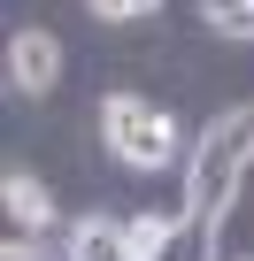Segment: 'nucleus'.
<instances>
[{
    "instance_id": "7",
    "label": "nucleus",
    "mask_w": 254,
    "mask_h": 261,
    "mask_svg": "<svg viewBox=\"0 0 254 261\" xmlns=\"http://www.w3.org/2000/svg\"><path fill=\"white\" fill-rule=\"evenodd\" d=\"M200 16H208L223 39H254V0H200Z\"/></svg>"
},
{
    "instance_id": "1",
    "label": "nucleus",
    "mask_w": 254,
    "mask_h": 261,
    "mask_svg": "<svg viewBox=\"0 0 254 261\" xmlns=\"http://www.w3.org/2000/svg\"><path fill=\"white\" fill-rule=\"evenodd\" d=\"M246 162H254V100L223 108V115L200 130V146H193V169H185V215H193L200 230H216V223L231 215Z\"/></svg>"
},
{
    "instance_id": "10",
    "label": "nucleus",
    "mask_w": 254,
    "mask_h": 261,
    "mask_svg": "<svg viewBox=\"0 0 254 261\" xmlns=\"http://www.w3.org/2000/svg\"><path fill=\"white\" fill-rule=\"evenodd\" d=\"M239 261H254V253H239Z\"/></svg>"
},
{
    "instance_id": "9",
    "label": "nucleus",
    "mask_w": 254,
    "mask_h": 261,
    "mask_svg": "<svg viewBox=\"0 0 254 261\" xmlns=\"http://www.w3.org/2000/svg\"><path fill=\"white\" fill-rule=\"evenodd\" d=\"M0 261H39V246H31V238H8V246H0Z\"/></svg>"
},
{
    "instance_id": "3",
    "label": "nucleus",
    "mask_w": 254,
    "mask_h": 261,
    "mask_svg": "<svg viewBox=\"0 0 254 261\" xmlns=\"http://www.w3.org/2000/svg\"><path fill=\"white\" fill-rule=\"evenodd\" d=\"M62 85V39L54 31H16L8 39V92H24V100H47Z\"/></svg>"
},
{
    "instance_id": "4",
    "label": "nucleus",
    "mask_w": 254,
    "mask_h": 261,
    "mask_svg": "<svg viewBox=\"0 0 254 261\" xmlns=\"http://www.w3.org/2000/svg\"><path fill=\"white\" fill-rule=\"evenodd\" d=\"M70 261H131V223L85 215V223L70 230Z\"/></svg>"
},
{
    "instance_id": "6",
    "label": "nucleus",
    "mask_w": 254,
    "mask_h": 261,
    "mask_svg": "<svg viewBox=\"0 0 254 261\" xmlns=\"http://www.w3.org/2000/svg\"><path fill=\"white\" fill-rule=\"evenodd\" d=\"M177 246V215H139L131 223V261H170Z\"/></svg>"
},
{
    "instance_id": "2",
    "label": "nucleus",
    "mask_w": 254,
    "mask_h": 261,
    "mask_svg": "<svg viewBox=\"0 0 254 261\" xmlns=\"http://www.w3.org/2000/svg\"><path fill=\"white\" fill-rule=\"evenodd\" d=\"M100 139H108V154L123 169H170L177 162V123L139 92H108L100 100Z\"/></svg>"
},
{
    "instance_id": "5",
    "label": "nucleus",
    "mask_w": 254,
    "mask_h": 261,
    "mask_svg": "<svg viewBox=\"0 0 254 261\" xmlns=\"http://www.w3.org/2000/svg\"><path fill=\"white\" fill-rule=\"evenodd\" d=\"M0 207H8L16 230H47L54 223V200H47V185L31 169H8V177H0Z\"/></svg>"
},
{
    "instance_id": "8",
    "label": "nucleus",
    "mask_w": 254,
    "mask_h": 261,
    "mask_svg": "<svg viewBox=\"0 0 254 261\" xmlns=\"http://www.w3.org/2000/svg\"><path fill=\"white\" fill-rule=\"evenodd\" d=\"M85 8L100 16V23H139V16H154L162 0H85Z\"/></svg>"
}]
</instances>
